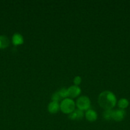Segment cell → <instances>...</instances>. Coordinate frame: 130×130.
<instances>
[{
  "mask_svg": "<svg viewBox=\"0 0 130 130\" xmlns=\"http://www.w3.org/2000/svg\"><path fill=\"white\" fill-rule=\"evenodd\" d=\"M115 96L110 91H104L99 94L98 96V103L102 108L105 110L112 109L116 104Z\"/></svg>",
  "mask_w": 130,
  "mask_h": 130,
  "instance_id": "1",
  "label": "cell"
},
{
  "mask_svg": "<svg viewBox=\"0 0 130 130\" xmlns=\"http://www.w3.org/2000/svg\"><path fill=\"white\" fill-rule=\"evenodd\" d=\"M60 109L65 114H71L75 110V104L70 99H65L60 104Z\"/></svg>",
  "mask_w": 130,
  "mask_h": 130,
  "instance_id": "2",
  "label": "cell"
},
{
  "mask_svg": "<svg viewBox=\"0 0 130 130\" xmlns=\"http://www.w3.org/2000/svg\"><path fill=\"white\" fill-rule=\"evenodd\" d=\"M76 105L78 109L82 111L85 110H88L90 105V99L86 96H80L76 100Z\"/></svg>",
  "mask_w": 130,
  "mask_h": 130,
  "instance_id": "3",
  "label": "cell"
},
{
  "mask_svg": "<svg viewBox=\"0 0 130 130\" xmlns=\"http://www.w3.org/2000/svg\"><path fill=\"white\" fill-rule=\"evenodd\" d=\"M126 112L124 109H117L113 110V115H112V119L116 121H121L124 118Z\"/></svg>",
  "mask_w": 130,
  "mask_h": 130,
  "instance_id": "4",
  "label": "cell"
},
{
  "mask_svg": "<svg viewBox=\"0 0 130 130\" xmlns=\"http://www.w3.org/2000/svg\"><path fill=\"white\" fill-rule=\"evenodd\" d=\"M68 96L71 98H75L80 95L81 89L78 86L73 85L68 88Z\"/></svg>",
  "mask_w": 130,
  "mask_h": 130,
  "instance_id": "5",
  "label": "cell"
},
{
  "mask_svg": "<svg viewBox=\"0 0 130 130\" xmlns=\"http://www.w3.org/2000/svg\"><path fill=\"white\" fill-rule=\"evenodd\" d=\"M69 118L72 120H80L82 119L84 117V112L82 110L80 109H75L73 112L70 114L69 115Z\"/></svg>",
  "mask_w": 130,
  "mask_h": 130,
  "instance_id": "6",
  "label": "cell"
},
{
  "mask_svg": "<svg viewBox=\"0 0 130 130\" xmlns=\"http://www.w3.org/2000/svg\"><path fill=\"white\" fill-rule=\"evenodd\" d=\"M60 109V105L57 102L52 101L48 104V110L50 113L55 114Z\"/></svg>",
  "mask_w": 130,
  "mask_h": 130,
  "instance_id": "7",
  "label": "cell"
},
{
  "mask_svg": "<svg viewBox=\"0 0 130 130\" xmlns=\"http://www.w3.org/2000/svg\"><path fill=\"white\" fill-rule=\"evenodd\" d=\"M24 42V38L19 33H15L12 36V43L14 45H19Z\"/></svg>",
  "mask_w": 130,
  "mask_h": 130,
  "instance_id": "8",
  "label": "cell"
},
{
  "mask_svg": "<svg viewBox=\"0 0 130 130\" xmlns=\"http://www.w3.org/2000/svg\"><path fill=\"white\" fill-rule=\"evenodd\" d=\"M85 117L88 121L93 122L96 120L98 115H97V113L96 112V111H94V110L89 109L85 112Z\"/></svg>",
  "mask_w": 130,
  "mask_h": 130,
  "instance_id": "9",
  "label": "cell"
},
{
  "mask_svg": "<svg viewBox=\"0 0 130 130\" xmlns=\"http://www.w3.org/2000/svg\"><path fill=\"white\" fill-rule=\"evenodd\" d=\"M10 41L5 36H0V48H5L8 46Z\"/></svg>",
  "mask_w": 130,
  "mask_h": 130,
  "instance_id": "10",
  "label": "cell"
},
{
  "mask_svg": "<svg viewBox=\"0 0 130 130\" xmlns=\"http://www.w3.org/2000/svg\"><path fill=\"white\" fill-rule=\"evenodd\" d=\"M112 115H113V110L112 109H107L105 110L103 112V118L107 120H110L112 119Z\"/></svg>",
  "mask_w": 130,
  "mask_h": 130,
  "instance_id": "11",
  "label": "cell"
},
{
  "mask_svg": "<svg viewBox=\"0 0 130 130\" xmlns=\"http://www.w3.org/2000/svg\"><path fill=\"white\" fill-rule=\"evenodd\" d=\"M128 104H129L128 101H127V99H121V100L119 101V103H118V105L119 107L121 108V109H125V108H126L127 106H128Z\"/></svg>",
  "mask_w": 130,
  "mask_h": 130,
  "instance_id": "12",
  "label": "cell"
},
{
  "mask_svg": "<svg viewBox=\"0 0 130 130\" xmlns=\"http://www.w3.org/2000/svg\"><path fill=\"white\" fill-rule=\"evenodd\" d=\"M59 93L60 95L61 96L62 99L63 98H66L68 96V89L65 88H62L61 90H59Z\"/></svg>",
  "mask_w": 130,
  "mask_h": 130,
  "instance_id": "13",
  "label": "cell"
},
{
  "mask_svg": "<svg viewBox=\"0 0 130 130\" xmlns=\"http://www.w3.org/2000/svg\"><path fill=\"white\" fill-rule=\"evenodd\" d=\"M61 99H62V97H61V96L60 95L59 91H57V92L54 93L52 95V101L57 102H58L59 101V100H61Z\"/></svg>",
  "mask_w": 130,
  "mask_h": 130,
  "instance_id": "14",
  "label": "cell"
},
{
  "mask_svg": "<svg viewBox=\"0 0 130 130\" xmlns=\"http://www.w3.org/2000/svg\"><path fill=\"white\" fill-rule=\"evenodd\" d=\"M81 81H82V79L80 76H76L73 79V83L76 86H78L79 85H80L81 83Z\"/></svg>",
  "mask_w": 130,
  "mask_h": 130,
  "instance_id": "15",
  "label": "cell"
}]
</instances>
